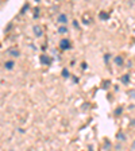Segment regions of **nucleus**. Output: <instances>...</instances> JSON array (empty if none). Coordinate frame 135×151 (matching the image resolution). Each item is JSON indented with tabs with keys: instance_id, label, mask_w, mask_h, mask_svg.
<instances>
[{
	"instance_id": "20e7f679",
	"label": "nucleus",
	"mask_w": 135,
	"mask_h": 151,
	"mask_svg": "<svg viewBox=\"0 0 135 151\" xmlns=\"http://www.w3.org/2000/svg\"><path fill=\"white\" fill-rule=\"evenodd\" d=\"M113 62L116 63L118 66H122V65H123V62H124V60H123V57H122V55H118V57H115Z\"/></svg>"
},
{
	"instance_id": "f03ea898",
	"label": "nucleus",
	"mask_w": 135,
	"mask_h": 151,
	"mask_svg": "<svg viewBox=\"0 0 135 151\" xmlns=\"http://www.w3.org/2000/svg\"><path fill=\"white\" fill-rule=\"evenodd\" d=\"M32 31H34V34L37 35V37H42V27L41 26H34V27H32Z\"/></svg>"
},
{
	"instance_id": "39448f33",
	"label": "nucleus",
	"mask_w": 135,
	"mask_h": 151,
	"mask_svg": "<svg viewBox=\"0 0 135 151\" xmlns=\"http://www.w3.org/2000/svg\"><path fill=\"white\" fill-rule=\"evenodd\" d=\"M41 61L42 62H45V65H50V58H49V57H46V55H42L41 57Z\"/></svg>"
},
{
	"instance_id": "f8f14e48",
	"label": "nucleus",
	"mask_w": 135,
	"mask_h": 151,
	"mask_svg": "<svg viewBox=\"0 0 135 151\" xmlns=\"http://www.w3.org/2000/svg\"><path fill=\"white\" fill-rule=\"evenodd\" d=\"M122 113V108H118L116 111H115V115H120Z\"/></svg>"
},
{
	"instance_id": "9d476101",
	"label": "nucleus",
	"mask_w": 135,
	"mask_h": 151,
	"mask_svg": "<svg viewBox=\"0 0 135 151\" xmlns=\"http://www.w3.org/2000/svg\"><path fill=\"white\" fill-rule=\"evenodd\" d=\"M9 54H12L14 57H19V51L18 50H9Z\"/></svg>"
},
{
	"instance_id": "f257e3e1",
	"label": "nucleus",
	"mask_w": 135,
	"mask_h": 151,
	"mask_svg": "<svg viewBox=\"0 0 135 151\" xmlns=\"http://www.w3.org/2000/svg\"><path fill=\"white\" fill-rule=\"evenodd\" d=\"M60 47L62 49V50H68V49L70 47L69 41H68V39H62V41L60 42Z\"/></svg>"
},
{
	"instance_id": "0eeeda50",
	"label": "nucleus",
	"mask_w": 135,
	"mask_h": 151,
	"mask_svg": "<svg viewBox=\"0 0 135 151\" xmlns=\"http://www.w3.org/2000/svg\"><path fill=\"white\" fill-rule=\"evenodd\" d=\"M14 63H15V62H14V61H8V62H6V69H12V68H14Z\"/></svg>"
},
{
	"instance_id": "ddd939ff",
	"label": "nucleus",
	"mask_w": 135,
	"mask_h": 151,
	"mask_svg": "<svg viewBox=\"0 0 135 151\" xmlns=\"http://www.w3.org/2000/svg\"><path fill=\"white\" fill-rule=\"evenodd\" d=\"M62 74H64V77H68V76H69V73H68V70H64Z\"/></svg>"
},
{
	"instance_id": "9b49d317",
	"label": "nucleus",
	"mask_w": 135,
	"mask_h": 151,
	"mask_svg": "<svg viewBox=\"0 0 135 151\" xmlns=\"http://www.w3.org/2000/svg\"><path fill=\"white\" fill-rule=\"evenodd\" d=\"M66 31H68V30H66V27H61L60 28V32H61V34H65Z\"/></svg>"
},
{
	"instance_id": "1a4fd4ad",
	"label": "nucleus",
	"mask_w": 135,
	"mask_h": 151,
	"mask_svg": "<svg viewBox=\"0 0 135 151\" xmlns=\"http://www.w3.org/2000/svg\"><path fill=\"white\" fill-rule=\"evenodd\" d=\"M100 18H101V20H105V19L110 18V15H108V14H105V12H101L100 14Z\"/></svg>"
},
{
	"instance_id": "6e6552de",
	"label": "nucleus",
	"mask_w": 135,
	"mask_h": 151,
	"mask_svg": "<svg viewBox=\"0 0 135 151\" xmlns=\"http://www.w3.org/2000/svg\"><path fill=\"white\" fill-rule=\"evenodd\" d=\"M118 139H120V140H126V135H124L123 132H118Z\"/></svg>"
},
{
	"instance_id": "423d86ee",
	"label": "nucleus",
	"mask_w": 135,
	"mask_h": 151,
	"mask_svg": "<svg viewBox=\"0 0 135 151\" xmlns=\"http://www.w3.org/2000/svg\"><path fill=\"white\" fill-rule=\"evenodd\" d=\"M122 82H123V84H129V82H130V74L123 76V77H122Z\"/></svg>"
},
{
	"instance_id": "7ed1b4c3",
	"label": "nucleus",
	"mask_w": 135,
	"mask_h": 151,
	"mask_svg": "<svg viewBox=\"0 0 135 151\" xmlns=\"http://www.w3.org/2000/svg\"><path fill=\"white\" fill-rule=\"evenodd\" d=\"M58 22H60L61 24H66V22H68V16H66L65 14H61V15L58 16Z\"/></svg>"
}]
</instances>
